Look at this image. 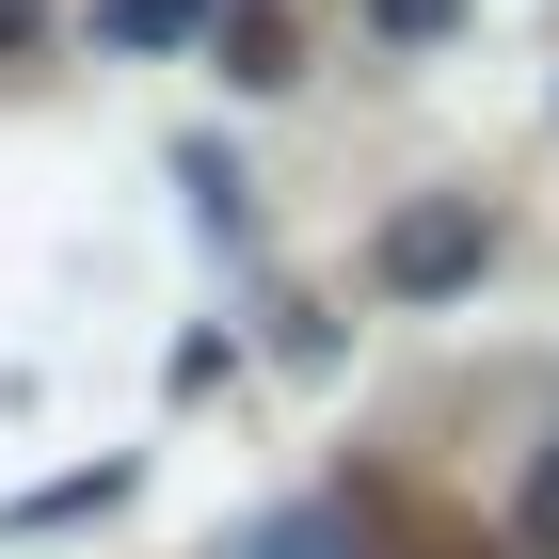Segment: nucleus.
I'll return each instance as SVG.
<instances>
[{"instance_id":"1","label":"nucleus","mask_w":559,"mask_h":559,"mask_svg":"<svg viewBox=\"0 0 559 559\" xmlns=\"http://www.w3.org/2000/svg\"><path fill=\"white\" fill-rule=\"evenodd\" d=\"M448 272H479V209H400L384 224V288H448Z\"/></svg>"},{"instance_id":"2","label":"nucleus","mask_w":559,"mask_h":559,"mask_svg":"<svg viewBox=\"0 0 559 559\" xmlns=\"http://www.w3.org/2000/svg\"><path fill=\"white\" fill-rule=\"evenodd\" d=\"M400 559H496V544H448V527H416V544H400Z\"/></svg>"}]
</instances>
